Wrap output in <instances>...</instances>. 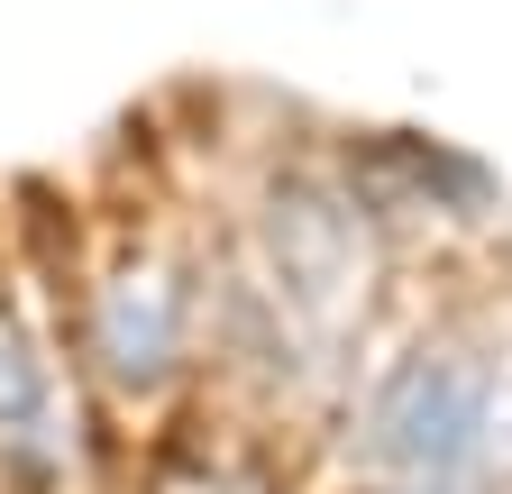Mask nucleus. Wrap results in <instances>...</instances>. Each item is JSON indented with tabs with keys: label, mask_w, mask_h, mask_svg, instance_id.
Masks as SVG:
<instances>
[{
	"label": "nucleus",
	"mask_w": 512,
	"mask_h": 494,
	"mask_svg": "<svg viewBox=\"0 0 512 494\" xmlns=\"http://www.w3.org/2000/svg\"><path fill=\"white\" fill-rule=\"evenodd\" d=\"M192 348V284L156 247H119L83 302V357L119 403H156Z\"/></svg>",
	"instance_id": "2"
},
{
	"label": "nucleus",
	"mask_w": 512,
	"mask_h": 494,
	"mask_svg": "<svg viewBox=\"0 0 512 494\" xmlns=\"http://www.w3.org/2000/svg\"><path fill=\"white\" fill-rule=\"evenodd\" d=\"M0 458H55V376H46V348L19 330V312H0Z\"/></svg>",
	"instance_id": "4"
},
{
	"label": "nucleus",
	"mask_w": 512,
	"mask_h": 494,
	"mask_svg": "<svg viewBox=\"0 0 512 494\" xmlns=\"http://www.w3.org/2000/svg\"><path fill=\"white\" fill-rule=\"evenodd\" d=\"M375 494H485V485H375Z\"/></svg>",
	"instance_id": "5"
},
{
	"label": "nucleus",
	"mask_w": 512,
	"mask_h": 494,
	"mask_svg": "<svg viewBox=\"0 0 512 494\" xmlns=\"http://www.w3.org/2000/svg\"><path fill=\"white\" fill-rule=\"evenodd\" d=\"M485 421H494V366L467 339H421L366 394L357 467L375 485H485Z\"/></svg>",
	"instance_id": "1"
},
{
	"label": "nucleus",
	"mask_w": 512,
	"mask_h": 494,
	"mask_svg": "<svg viewBox=\"0 0 512 494\" xmlns=\"http://www.w3.org/2000/svg\"><path fill=\"white\" fill-rule=\"evenodd\" d=\"M266 293L284 302V321H339V302L357 293L366 275V229L339 193H320V183H275L266 202Z\"/></svg>",
	"instance_id": "3"
}]
</instances>
